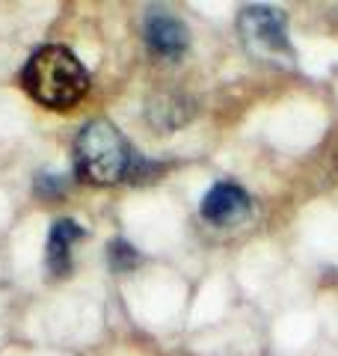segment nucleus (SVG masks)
Instances as JSON below:
<instances>
[{
	"label": "nucleus",
	"mask_w": 338,
	"mask_h": 356,
	"mask_svg": "<svg viewBox=\"0 0 338 356\" xmlns=\"http://www.w3.org/2000/svg\"><path fill=\"white\" fill-rule=\"evenodd\" d=\"M21 83L39 104L51 110H69L86 95L89 77L81 60L63 44H45L27 60Z\"/></svg>",
	"instance_id": "obj_1"
},
{
	"label": "nucleus",
	"mask_w": 338,
	"mask_h": 356,
	"mask_svg": "<svg viewBox=\"0 0 338 356\" xmlns=\"http://www.w3.org/2000/svg\"><path fill=\"white\" fill-rule=\"evenodd\" d=\"M134 152L116 125L95 119L81 128L74 140V170L83 181L113 184L131 172Z\"/></svg>",
	"instance_id": "obj_2"
},
{
	"label": "nucleus",
	"mask_w": 338,
	"mask_h": 356,
	"mask_svg": "<svg viewBox=\"0 0 338 356\" xmlns=\"http://www.w3.org/2000/svg\"><path fill=\"white\" fill-rule=\"evenodd\" d=\"M238 30L243 42L255 51L279 54L288 51V33H285V15L270 6H246L238 18Z\"/></svg>",
	"instance_id": "obj_3"
},
{
	"label": "nucleus",
	"mask_w": 338,
	"mask_h": 356,
	"mask_svg": "<svg viewBox=\"0 0 338 356\" xmlns=\"http://www.w3.org/2000/svg\"><path fill=\"white\" fill-rule=\"evenodd\" d=\"M145 42H149L152 54H157V57L175 60L187 48V27L175 15L157 9V13L145 18Z\"/></svg>",
	"instance_id": "obj_4"
},
{
	"label": "nucleus",
	"mask_w": 338,
	"mask_h": 356,
	"mask_svg": "<svg viewBox=\"0 0 338 356\" xmlns=\"http://www.w3.org/2000/svg\"><path fill=\"white\" fill-rule=\"evenodd\" d=\"M246 211H250V199H246V193L238 184H217L202 199V217L214 222V226H225V222L241 220Z\"/></svg>",
	"instance_id": "obj_5"
},
{
	"label": "nucleus",
	"mask_w": 338,
	"mask_h": 356,
	"mask_svg": "<svg viewBox=\"0 0 338 356\" xmlns=\"http://www.w3.org/2000/svg\"><path fill=\"white\" fill-rule=\"evenodd\" d=\"M77 238H83V229L74 220H56L48 238V270L63 276L69 273V261H72V243Z\"/></svg>",
	"instance_id": "obj_6"
},
{
	"label": "nucleus",
	"mask_w": 338,
	"mask_h": 356,
	"mask_svg": "<svg viewBox=\"0 0 338 356\" xmlns=\"http://www.w3.org/2000/svg\"><path fill=\"white\" fill-rule=\"evenodd\" d=\"M110 264L116 267V270H128V267L137 264V250L128 247L125 241H116L110 247Z\"/></svg>",
	"instance_id": "obj_7"
}]
</instances>
